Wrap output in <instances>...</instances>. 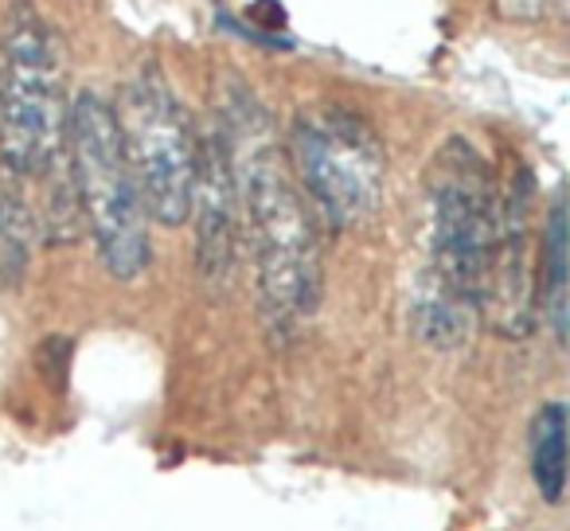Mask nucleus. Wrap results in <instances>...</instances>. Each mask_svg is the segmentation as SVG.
Instances as JSON below:
<instances>
[{
    "mask_svg": "<svg viewBox=\"0 0 570 531\" xmlns=\"http://www.w3.org/2000/svg\"><path fill=\"white\" fill-rule=\"evenodd\" d=\"M63 153L79 191L82 227L95 238L98 262L114 282H137L149 271V215L137 191L114 121V106L95 90H79L67 106Z\"/></svg>",
    "mask_w": 570,
    "mask_h": 531,
    "instance_id": "obj_2",
    "label": "nucleus"
},
{
    "mask_svg": "<svg viewBox=\"0 0 570 531\" xmlns=\"http://www.w3.org/2000/svg\"><path fill=\"white\" fill-rule=\"evenodd\" d=\"M215 129L235 176L238 230L254 266L262 317L274 336H289L321 305L317 223L297 191L266 106L238 79L223 82Z\"/></svg>",
    "mask_w": 570,
    "mask_h": 531,
    "instance_id": "obj_1",
    "label": "nucleus"
},
{
    "mask_svg": "<svg viewBox=\"0 0 570 531\" xmlns=\"http://www.w3.org/2000/svg\"><path fill=\"white\" fill-rule=\"evenodd\" d=\"M188 219L196 223V274L207 289H230L243 254L238 196L219 129L212 126L196 141V184H191Z\"/></svg>",
    "mask_w": 570,
    "mask_h": 531,
    "instance_id": "obj_8",
    "label": "nucleus"
},
{
    "mask_svg": "<svg viewBox=\"0 0 570 531\" xmlns=\"http://www.w3.org/2000/svg\"><path fill=\"white\" fill-rule=\"evenodd\" d=\"M562 9V0H497V12L512 24H539V20L554 17Z\"/></svg>",
    "mask_w": 570,
    "mask_h": 531,
    "instance_id": "obj_12",
    "label": "nucleus"
},
{
    "mask_svg": "<svg viewBox=\"0 0 570 531\" xmlns=\"http://www.w3.org/2000/svg\"><path fill=\"white\" fill-rule=\"evenodd\" d=\"M567 204L554 196L551 212H547V227L539 238V262H535V282H539V317H547L554 341H567Z\"/></svg>",
    "mask_w": 570,
    "mask_h": 531,
    "instance_id": "obj_10",
    "label": "nucleus"
},
{
    "mask_svg": "<svg viewBox=\"0 0 570 531\" xmlns=\"http://www.w3.org/2000/svg\"><path fill=\"white\" fill-rule=\"evenodd\" d=\"M67 71L56 28L32 9L12 4L0 36V160L40 180L63 157Z\"/></svg>",
    "mask_w": 570,
    "mask_h": 531,
    "instance_id": "obj_3",
    "label": "nucleus"
},
{
    "mask_svg": "<svg viewBox=\"0 0 570 531\" xmlns=\"http://www.w3.org/2000/svg\"><path fill=\"white\" fill-rule=\"evenodd\" d=\"M28 184V176L0 160V294H17L32 271L40 223Z\"/></svg>",
    "mask_w": 570,
    "mask_h": 531,
    "instance_id": "obj_9",
    "label": "nucleus"
},
{
    "mask_svg": "<svg viewBox=\"0 0 570 531\" xmlns=\"http://www.w3.org/2000/svg\"><path fill=\"white\" fill-rule=\"evenodd\" d=\"M289 173L313 223L352 230L372 219L387 184V149L372 121L336 102H313L289 126Z\"/></svg>",
    "mask_w": 570,
    "mask_h": 531,
    "instance_id": "obj_4",
    "label": "nucleus"
},
{
    "mask_svg": "<svg viewBox=\"0 0 570 531\" xmlns=\"http://www.w3.org/2000/svg\"><path fill=\"white\" fill-rule=\"evenodd\" d=\"M497 230V173L473 141L450 137L426 168V266L422 274L481 313V278Z\"/></svg>",
    "mask_w": 570,
    "mask_h": 531,
    "instance_id": "obj_5",
    "label": "nucleus"
},
{
    "mask_svg": "<svg viewBox=\"0 0 570 531\" xmlns=\"http://www.w3.org/2000/svg\"><path fill=\"white\" fill-rule=\"evenodd\" d=\"M535 235H531V173L515 165L512 180H497V230L481 278V321L497 336L523 341L539 325Z\"/></svg>",
    "mask_w": 570,
    "mask_h": 531,
    "instance_id": "obj_7",
    "label": "nucleus"
},
{
    "mask_svg": "<svg viewBox=\"0 0 570 531\" xmlns=\"http://www.w3.org/2000/svg\"><path fill=\"white\" fill-rule=\"evenodd\" d=\"M114 121L149 223L184 227L191 184H196V141L191 118L173 82L157 67H137L118 90Z\"/></svg>",
    "mask_w": 570,
    "mask_h": 531,
    "instance_id": "obj_6",
    "label": "nucleus"
},
{
    "mask_svg": "<svg viewBox=\"0 0 570 531\" xmlns=\"http://www.w3.org/2000/svg\"><path fill=\"white\" fill-rule=\"evenodd\" d=\"M531 484L547 504H559L567 492V406L559 399L543 403L531 419L528 434Z\"/></svg>",
    "mask_w": 570,
    "mask_h": 531,
    "instance_id": "obj_11",
    "label": "nucleus"
}]
</instances>
